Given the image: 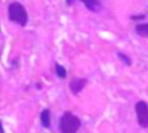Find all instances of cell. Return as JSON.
<instances>
[{"label":"cell","instance_id":"cell-1","mask_svg":"<svg viewBox=\"0 0 148 133\" xmlns=\"http://www.w3.org/2000/svg\"><path fill=\"white\" fill-rule=\"evenodd\" d=\"M80 119L72 112H65L59 123V130L61 133H75L80 128Z\"/></svg>","mask_w":148,"mask_h":133},{"label":"cell","instance_id":"cell-2","mask_svg":"<svg viewBox=\"0 0 148 133\" xmlns=\"http://www.w3.org/2000/svg\"><path fill=\"white\" fill-rule=\"evenodd\" d=\"M8 16L13 22H17L21 25H25L28 21V14L24 7L20 2H13L8 7Z\"/></svg>","mask_w":148,"mask_h":133},{"label":"cell","instance_id":"cell-3","mask_svg":"<svg viewBox=\"0 0 148 133\" xmlns=\"http://www.w3.org/2000/svg\"><path fill=\"white\" fill-rule=\"evenodd\" d=\"M135 111L138 123L142 127H148V104L143 101H139L135 104Z\"/></svg>","mask_w":148,"mask_h":133},{"label":"cell","instance_id":"cell-4","mask_svg":"<svg viewBox=\"0 0 148 133\" xmlns=\"http://www.w3.org/2000/svg\"><path fill=\"white\" fill-rule=\"evenodd\" d=\"M87 83V80L86 79H73L71 82H69V88L72 90L73 94H79L83 87L86 86Z\"/></svg>","mask_w":148,"mask_h":133},{"label":"cell","instance_id":"cell-5","mask_svg":"<svg viewBox=\"0 0 148 133\" xmlns=\"http://www.w3.org/2000/svg\"><path fill=\"white\" fill-rule=\"evenodd\" d=\"M50 121H51V117H50V111L47 109L43 110L40 113V123L44 127H49L50 126Z\"/></svg>","mask_w":148,"mask_h":133},{"label":"cell","instance_id":"cell-6","mask_svg":"<svg viewBox=\"0 0 148 133\" xmlns=\"http://www.w3.org/2000/svg\"><path fill=\"white\" fill-rule=\"evenodd\" d=\"M81 1L86 5L87 8L91 9V10H96L97 7H98L99 3H101V0H81Z\"/></svg>","mask_w":148,"mask_h":133},{"label":"cell","instance_id":"cell-7","mask_svg":"<svg viewBox=\"0 0 148 133\" xmlns=\"http://www.w3.org/2000/svg\"><path fill=\"white\" fill-rule=\"evenodd\" d=\"M135 31L143 37H148V23L146 24H138L135 27Z\"/></svg>","mask_w":148,"mask_h":133},{"label":"cell","instance_id":"cell-8","mask_svg":"<svg viewBox=\"0 0 148 133\" xmlns=\"http://www.w3.org/2000/svg\"><path fill=\"white\" fill-rule=\"evenodd\" d=\"M56 72H57V75L59 76V77H61V79H64V77H66V69L61 66V65H59V64H56Z\"/></svg>","mask_w":148,"mask_h":133},{"label":"cell","instance_id":"cell-9","mask_svg":"<svg viewBox=\"0 0 148 133\" xmlns=\"http://www.w3.org/2000/svg\"><path fill=\"white\" fill-rule=\"evenodd\" d=\"M118 56H119V58H120L124 62H126L127 65H131V59H130L127 56H124L123 53H118Z\"/></svg>","mask_w":148,"mask_h":133},{"label":"cell","instance_id":"cell-10","mask_svg":"<svg viewBox=\"0 0 148 133\" xmlns=\"http://www.w3.org/2000/svg\"><path fill=\"white\" fill-rule=\"evenodd\" d=\"M132 19L133 20H139V19H145V16L143 15H141V16H132Z\"/></svg>","mask_w":148,"mask_h":133},{"label":"cell","instance_id":"cell-11","mask_svg":"<svg viewBox=\"0 0 148 133\" xmlns=\"http://www.w3.org/2000/svg\"><path fill=\"white\" fill-rule=\"evenodd\" d=\"M0 133H3V128H2V125H1V121H0Z\"/></svg>","mask_w":148,"mask_h":133},{"label":"cell","instance_id":"cell-12","mask_svg":"<svg viewBox=\"0 0 148 133\" xmlns=\"http://www.w3.org/2000/svg\"><path fill=\"white\" fill-rule=\"evenodd\" d=\"M66 2H67V3H72V2H73V0H66Z\"/></svg>","mask_w":148,"mask_h":133}]
</instances>
